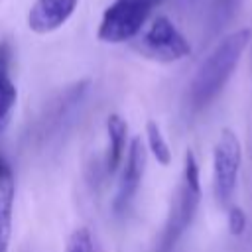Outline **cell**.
Here are the masks:
<instances>
[{"label": "cell", "instance_id": "13", "mask_svg": "<svg viewBox=\"0 0 252 252\" xmlns=\"http://www.w3.org/2000/svg\"><path fill=\"white\" fill-rule=\"evenodd\" d=\"M65 252H94V244H93V234L87 226H79L75 228L65 244Z\"/></svg>", "mask_w": 252, "mask_h": 252}, {"label": "cell", "instance_id": "7", "mask_svg": "<svg viewBox=\"0 0 252 252\" xmlns=\"http://www.w3.org/2000/svg\"><path fill=\"white\" fill-rule=\"evenodd\" d=\"M79 0H35L28 12V28L33 33L47 35L67 24Z\"/></svg>", "mask_w": 252, "mask_h": 252}, {"label": "cell", "instance_id": "12", "mask_svg": "<svg viewBox=\"0 0 252 252\" xmlns=\"http://www.w3.org/2000/svg\"><path fill=\"white\" fill-rule=\"evenodd\" d=\"M242 0H215L213 10H211V32H219L220 28H224L232 16L238 12Z\"/></svg>", "mask_w": 252, "mask_h": 252}, {"label": "cell", "instance_id": "8", "mask_svg": "<svg viewBox=\"0 0 252 252\" xmlns=\"http://www.w3.org/2000/svg\"><path fill=\"white\" fill-rule=\"evenodd\" d=\"M10 45L0 43V134H4L12 122L16 104H18V89L10 77Z\"/></svg>", "mask_w": 252, "mask_h": 252}, {"label": "cell", "instance_id": "9", "mask_svg": "<svg viewBox=\"0 0 252 252\" xmlns=\"http://www.w3.org/2000/svg\"><path fill=\"white\" fill-rule=\"evenodd\" d=\"M106 136H108L106 171L114 173L124 161L126 140H128V124L120 114H116V112L108 114V118H106Z\"/></svg>", "mask_w": 252, "mask_h": 252}, {"label": "cell", "instance_id": "6", "mask_svg": "<svg viewBox=\"0 0 252 252\" xmlns=\"http://www.w3.org/2000/svg\"><path fill=\"white\" fill-rule=\"evenodd\" d=\"M146 171V146L142 144V138H132L126 150V158L122 163V173L118 181V189L114 195V211L120 215L124 213L132 199L136 197L142 177Z\"/></svg>", "mask_w": 252, "mask_h": 252}, {"label": "cell", "instance_id": "4", "mask_svg": "<svg viewBox=\"0 0 252 252\" xmlns=\"http://www.w3.org/2000/svg\"><path fill=\"white\" fill-rule=\"evenodd\" d=\"M134 47L140 55L159 63L181 61L191 53L187 37L177 30V26L167 16L154 18L148 30L136 37Z\"/></svg>", "mask_w": 252, "mask_h": 252}, {"label": "cell", "instance_id": "10", "mask_svg": "<svg viewBox=\"0 0 252 252\" xmlns=\"http://www.w3.org/2000/svg\"><path fill=\"white\" fill-rule=\"evenodd\" d=\"M16 203V179L14 175L0 177V252L10 250L12 224Z\"/></svg>", "mask_w": 252, "mask_h": 252}, {"label": "cell", "instance_id": "3", "mask_svg": "<svg viewBox=\"0 0 252 252\" xmlns=\"http://www.w3.org/2000/svg\"><path fill=\"white\" fill-rule=\"evenodd\" d=\"M150 0H114L102 12L96 37L102 43H124L140 35L150 12Z\"/></svg>", "mask_w": 252, "mask_h": 252}, {"label": "cell", "instance_id": "11", "mask_svg": "<svg viewBox=\"0 0 252 252\" xmlns=\"http://www.w3.org/2000/svg\"><path fill=\"white\" fill-rule=\"evenodd\" d=\"M146 142H148V150L152 152L154 159L159 165H169L171 163V150L169 144L159 128V124L156 120H148L146 122Z\"/></svg>", "mask_w": 252, "mask_h": 252}, {"label": "cell", "instance_id": "14", "mask_svg": "<svg viewBox=\"0 0 252 252\" xmlns=\"http://www.w3.org/2000/svg\"><path fill=\"white\" fill-rule=\"evenodd\" d=\"M226 224H228V232L234 234V236H240L244 230H246V213L232 205L228 207V215H226Z\"/></svg>", "mask_w": 252, "mask_h": 252}, {"label": "cell", "instance_id": "2", "mask_svg": "<svg viewBox=\"0 0 252 252\" xmlns=\"http://www.w3.org/2000/svg\"><path fill=\"white\" fill-rule=\"evenodd\" d=\"M201 203V173H199V161L193 154V150L185 152L183 161V175L175 189L163 230L159 234L156 252H173L179 238L185 234V230L191 226L195 213Z\"/></svg>", "mask_w": 252, "mask_h": 252}, {"label": "cell", "instance_id": "5", "mask_svg": "<svg viewBox=\"0 0 252 252\" xmlns=\"http://www.w3.org/2000/svg\"><path fill=\"white\" fill-rule=\"evenodd\" d=\"M242 161V148L238 136L230 128H222L219 140L213 148V181H215V195L220 205H228L240 171Z\"/></svg>", "mask_w": 252, "mask_h": 252}, {"label": "cell", "instance_id": "1", "mask_svg": "<svg viewBox=\"0 0 252 252\" xmlns=\"http://www.w3.org/2000/svg\"><path fill=\"white\" fill-rule=\"evenodd\" d=\"M250 35L252 32L248 28H240L224 35L215 45V49L203 59L189 85V98L193 108H205L219 96L226 81L232 77L242 53L246 51Z\"/></svg>", "mask_w": 252, "mask_h": 252}, {"label": "cell", "instance_id": "15", "mask_svg": "<svg viewBox=\"0 0 252 252\" xmlns=\"http://www.w3.org/2000/svg\"><path fill=\"white\" fill-rule=\"evenodd\" d=\"M6 175H14V171H12L10 163L6 161V158L0 154V177H6Z\"/></svg>", "mask_w": 252, "mask_h": 252}, {"label": "cell", "instance_id": "16", "mask_svg": "<svg viewBox=\"0 0 252 252\" xmlns=\"http://www.w3.org/2000/svg\"><path fill=\"white\" fill-rule=\"evenodd\" d=\"M150 2H152V4L156 6V4H159V2H163V0H150Z\"/></svg>", "mask_w": 252, "mask_h": 252}]
</instances>
